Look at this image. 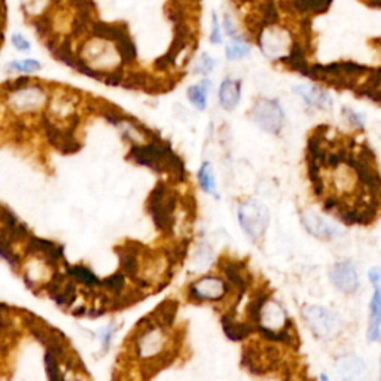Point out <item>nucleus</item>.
<instances>
[{"mask_svg":"<svg viewBox=\"0 0 381 381\" xmlns=\"http://www.w3.org/2000/svg\"><path fill=\"white\" fill-rule=\"evenodd\" d=\"M177 205V196L166 183H158L152 189L148 200V210L152 221L158 230L164 234H170L174 226V209Z\"/></svg>","mask_w":381,"mask_h":381,"instance_id":"nucleus-1","label":"nucleus"},{"mask_svg":"<svg viewBox=\"0 0 381 381\" xmlns=\"http://www.w3.org/2000/svg\"><path fill=\"white\" fill-rule=\"evenodd\" d=\"M301 316L311 334L319 338V340H332L343 329V320L335 311L316 306V304L304 306L301 310Z\"/></svg>","mask_w":381,"mask_h":381,"instance_id":"nucleus-2","label":"nucleus"},{"mask_svg":"<svg viewBox=\"0 0 381 381\" xmlns=\"http://www.w3.org/2000/svg\"><path fill=\"white\" fill-rule=\"evenodd\" d=\"M257 39L262 54L274 62H283L295 45L291 33L276 23L264 25L259 30Z\"/></svg>","mask_w":381,"mask_h":381,"instance_id":"nucleus-3","label":"nucleus"},{"mask_svg":"<svg viewBox=\"0 0 381 381\" xmlns=\"http://www.w3.org/2000/svg\"><path fill=\"white\" fill-rule=\"evenodd\" d=\"M239 221L243 231L252 241H259L265 235L270 225V211L261 201L249 198L239 207Z\"/></svg>","mask_w":381,"mask_h":381,"instance_id":"nucleus-4","label":"nucleus"},{"mask_svg":"<svg viewBox=\"0 0 381 381\" xmlns=\"http://www.w3.org/2000/svg\"><path fill=\"white\" fill-rule=\"evenodd\" d=\"M250 116L262 131L268 134H280L285 125V112L277 100L259 98L252 107Z\"/></svg>","mask_w":381,"mask_h":381,"instance_id":"nucleus-5","label":"nucleus"},{"mask_svg":"<svg viewBox=\"0 0 381 381\" xmlns=\"http://www.w3.org/2000/svg\"><path fill=\"white\" fill-rule=\"evenodd\" d=\"M231 285L216 276H205L194 282L188 289V298L194 302L221 301L230 292Z\"/></svg>","mask_w":381,"mask_h":381,"instance_id":"nucleus-6","label":"nucleus"},{"mask_svg":"<svg viewBox=\"0 0 381 381\" xmlns=\"http://www.w3.org/2000/svg\"><path fill=\"white\" fill-rule=\"evenodd\" d=\"M300 219L304 230L319 240L331 241L341 235V231L338 230L335 225L329 222L326 218L321 216L315 209H310V207L302 209L300 211Z\"/></svg>","mask_w":381,"mask_h":381,"instance_id":"nucleus-7","label":"nucleus"},{"mask_svg":"<svg viewBox=\"0 0 381 381\" xmlns=\"http://www.w3.org/2000/svg\"><path fill=\"white\" fill-rule=\"evenodd\" d=\"M145 250L146 249L140 243L135 241H127L122 248H116V255L120 258L121 271L127 278H130L139 287L149 286V282L143 280L139 276V255Z\"/></svg>","mask_w":381,"mask_h":381,"instance_id":"nucleus-8","label":"nucleus"},{"mask_svg":"<svg viewBox=\"0 0 381 381\" xmlns=\"http://www.w3.org/2000/svg\"><path fill=\"white\" fill-rule=\"evenodd\" d=\"M329 280L338 292L344 295H353L359 289L358 270L350 261L337 262L329 268Z\"/></svg>","mask_w":381,"mask_h":381,"instance_id":"nucleus-9","label":"nucleus"},{"mask_svg":"<svg viewBox=\"0 0 381 381\" xmlns=\"http://www.w3.org/2000/svg\"><path fill=\"white\" fill-rule=\"evenodd\" d=\"M218 267L224 273L226 282L230 283L231 287H234L237 292L244 293L249 289L252 277H250V273L248 271V267L244 262L222 258L221 261H219Z\"/></svg>","mask_w":381,"mask_h":381,"instance_id":"nucleus-10","label":"nucleus"},{"mask_svg":"<svg viewBox=\"0 0 381 381\" xmlns=\"http://www.w3.org/2000/svg\"><path fill=\"white\" fill-rule=\"evenodd\" d=\"M27 253L44 258V261L51 267H58L64 257L62 246H57L54 241L38 239V237H29Z\"/></svg>","mask_w":381,"mask_h":381,"instance_id":"nucleus-11","label":"nucleus"},{"mask_svg":"<svg viewBox=\"0 0 381 381\" xmlns=\"http://www.w3.org/2000/svg\"><path fill=\"white\" fill-rule=\"evenodd\" d=\"M293 92L301 97V100L311 109H320V111H329L332 107V97L329 92L317 86H296Z\"/></svg>","mask_w":381,"mask_h":381,"instance_id":"nucleus-12","label":"nucleus"},{"mask_svg":"<svg viewBox=\"0 0 381 381\" xmlns=\"http://www.w3.org/2000/svg\"><path fill=\"white\" fill-rule=\"evenodd\" d=\"M44 130L51 145H54L63 154H73V152L79 150L81 146L78 145V140L75 139L73 133L58 130L48 118H44Z\"/></svg>","mask_w":381,"mask_h":381,"instance_id":"nucleus-13","label":"nucleus"},{"mask_svg":"<svg viewBox=\"0 0 381 381\" xmlns=\"http://www.w3.org/2000/svg\"><path fill=\"white\" fill-rule=\"evenodd\" d=\"M335 371L338 377L347 381H354L363 377L367 371V365L356 354H344V356L337 358Z\"/></svg>","mask_w":381,"mask_h":381,"instance_id":"nucleus-14","label":"nucleus"},{"mask_svg":"<svg viewBox=\"0 0 381 381\" xmlns=\"http://www.w3.org/2000/svg\"><path fill=\"white\" fill-rule=\"evenodd\" d=\"M11 101L15 111H30V109L39 106L40 101H44V91L38 83H30L18 91H14Z\"/></svg>","mask_w":381,"mask_h":381,"instance_id":"nucleus-15","label":"nucleus"},{"mask_svg":"<svg viewBox=\"0 0 381 381\" xmlns=\"http://www.w3.org/2000/svg\"><path fill=\"white\" fill-rule=\"evenodd\" d=\"M222 328L225 335L233 341H243L250 334L257 332V326H253L249 321L235 320V313L226 311L222 316Z\"/></svg>","mask_w":381,"mask_h":381,"instance_id":"nucleus-16","label":"nucleus"},{"mask_svg":"<svg viewBox=\"0 0 381 381\" xmlns=\"http://www.w3.org/2000/svg\"><path fill=\"white\" fill-rule=\"evenodd\" d=\"M332 0H286V10L301 16H308L311 15H319L324 14L329 10Z\"/></svg>","mask_w":381,"mask_h":381,"instance_id":"nucleus-17","label":"nucleus"},{"mask_svg":"<svg viewBox=\"0 0 381 381\" xmlns=\"http://www.w3.org/2000/svg\"><path fill=\"white\" fill-rule=\"evenodd\" d=\"M241 82L239 79L226 78L222 81L219 88V101L225 111H234L237 105L240 103Z\"/></svg>","mask_w":381,"mask_h":381,"instance_id":"nucleus-18","label":"nucleus"},{"mask_svg":"<svg viewBox=\"0 0 381 381\" xmlns=\"http://www.w3.org/2000/svg\"><path fill=\"white\" fill-rule=\"evenodd\" d=\"M368 340L376 343L381 338V289L376 287L369 302V324H368Z\"/></svg>","mask_w":381,"mask_h":381,"instance_id":"nucleus-19","label":"nucleus"},{"mask_svg":"<svg viewBox=\"0 0 381 381\" xmlns=\"http://www.w3.org/2000/svg\"><path fill=\"white\" fill-rule=\"evenodd\" d=\"M55 3L57 0H20L21 11L31 23L44 18Z\"/></svg>","mask_w":381,"mask_h":381,"instance_id":"nucleus-20","label":"nucleus"},{"mask_svg":"<svg viewBox=\"0 0 381 381\" xmlns=\"http://www.w3.org/2000/svg\"><path fill=\"white\" fill-rule=\"evenodd\" d=\"M270 296H271V292L268 289H265V287H261V289H258L255 293L252 295L249 306L246 308V317H248L249 324H252L253 326H258L262 307H264V304L267 302Z\"/></svg>","mask_w":381,"mask_h":381,"instance_id":"nucleus-21","label":"nucleus"},{"mask_svg":"<svg viewBox=\"0 0 381 381\" xmlns=\"http://www.w3.org/2000/svg\"><path fill=\"white\" fill-rule=\"evenodd\" d=\"M177 307H179V304L174 300H166L159 304V306L155 308V311L152 313V317L157 321L158 325L161 326H166V328H170L173 325V320L176 317V313H177Z\"/></svg>","mask_w":381,"mask_h":381,"instance_id":"nucleus-22","label":"nucleus"},{"mask_svg":"<svg viewBox=\"0 0 381 381\" xmlns=\"http://www.w3.org/2000/svg\"><path fill=\"white\" fill-rule=\"evenodd\" d=\"M66 271L67 274H69V277L73 278L76 283L86 286L88 289H92V287H97L101 285V280H98L97 276L92 273L90 268L83 265H75V267L66 265Z\"/></svg>","mask_w":381,"mask_h":381,"instance_id":"nucleus-23","label":"nucleus"},{"mask_svg":"<svg viewBox=\"0 0 381 381\" xmlns=\"http://www.w3.org/2000/svg\"><path fill=\"white\" fill-rule=\"evenodd\" d=\"M250 44L244 39L243 36H237V38H231V40L228 42L225 47V55L228 60L231 62H237V60H243L250 55Z\"/></svg>","mask_w":381,"mask_h":381,"instance_id":"nucleus-24","label":"nucleus"},{"mask_svg":"<svg viewBox=\"0 0 381 381\" xmlns=\"http://www.w3.org/2000/svg\"><path fill=\"white\" fill-rule=\"evenodd\" d=\"M210 90H211V82L209 79H202L198 86H194L188 90V98L197 109L205 111L207 103V92Z\"/></svg>","mask_w":381,"mask_h":381,"instance_id":"nucleus-25","label":"nucleus"},{"mask_svg":"<svg viewBox=\"0 0 381 381\" xmlns=\"http://www.w3.org/2000/svg\"><path fill=\"white\" fill-rule=\"evenodd\" d=\"M76 296H78V293H76V282L73 280V278H70V280L67 282L62 287V289L53 296V300L60 307L69 308V307H72V304L76 301Z\"/></svg>","mask_w":381,"mask_h":381,"instance_id":"nucleus-26","label":"nucleus"},{"mask_svg":"<svg viewBox=\"0 0 381 381\" xmlns=\"http://www.w3.org/2000/svg\"><path fill=\"white\" fill-rule=\"evenodd\" d=\"M198 181L201 188L205 189L210 196L218 197L216 194V182H215V176H213V170H211L210 163H205L201 166L200 172H198Z\"/></svg>","mask_w":381,"mask_h":381,"instance_id":"nucleus-27","label":"nucleus"},{"mask_svg":"<svg viewBox=\"0 0 381 381\" xmlns=\"http://www.w3.org/2000/svg\"><path fill=\"white\" fill-rule=\"evenodd\" d=\"M100 287H103V289L112 292L114 295L122 293V291L125 289V274L122 273V271H118V273L103 278Z\"/></svg>","mask_w":381,"mask_h":381,"instance_id":"nucleus-28","label":"nucleus"},{"mask_svg":"<svg viewBox=\"0 0 381 381\" xmlns=\"http://www.w3.org/2000/svg\"><path fill=\"white\" fill-rule=\"evenodd\" d=\"M8 72H23V73H35L42 69V64L35 58H25V60H15L6 66Z\"/></svg>","mask_w":381,"mask_h":381,"instance_id":"nucleus-29","label":"nucleus"},{"mask_svg":"<svg viewBox=\"0 0 381 381\" xmlns=\"http://www.w3.org/2000/svg\"><path fill=\"white\" fill-rule=\"evenodd\" d=\"M45 368H47V374L49 380H63V376L60 372V360L55 356V354L48 350L45 352Z\"/></svg>","mask_w":381,"mask_h":381,"instance_id":"nucleus-30","label":"nucleus"},{"mask_svg":"<svg viewBox=\"0 0 381 381\" xmlns=\"http://www.w3.org/2000/svg\"><path fill=\"white\" fill-rule=\"evenodd\" d=\"M341 112H343L344 120L352 127V129L358 130V131L365 130V118H363L362 114L353 111L352 107H347V106H344L341 109Z\"/></svg>","mask_w":381,"mask_h":381,"instance_id":"nucleus-31","label":"nucleus"},{"mask_svg":"<svg viewBox=\"0 0 381 381\" xmlns=\"http://www.w3.org/2000/svg\"><path fill=\"white\" fill-rule=\"evenodd\" d=\"M215 66H216L215 58L207 53H202L198 57L196 66H194V72L200 73V75H209L211 70L215 69Z\"/></svg>","mask_w":381,"mask_h":381,"instance_id":"nucleus-32","label":"nucleus"},{"mask_svg":"<svg viewBox=\"0 0 381 381\" xmlns=\"http://www.w3.org/2000/svg\"><path fill=\"white\" fill-rule=\"evenodd\" d=\"M222 23L219 18L218 14L213 11L211 12V30H210V42L213 45H221L224 40V33H222Z\"/></svg>","mask_w":381,"mask_h":381,"instance_id":"nucleus-33","label":"nucleus"},{"mask_svg":"<svg viewBox=\"0 0 381 381\" xmlns=\"http://www.w3.org/2000/svg\"><path fill=\"white\" fill-rule=\"evenodd\" d=\"M213 259V255H211V250L207 246V244H201L200 250L197 252V257H196V262L194 264L197 265V270L201 268H206L210 265V261Z\"/></svg>","mask_w":381,"mask_h":381,"instance_id":"nucleus-34","label":"nucleus"},{"mask_svg":"<svg viewBox=\"0 0 381 381\" xmlns=\"http://www.w3.org/2000/svg\"><path fill=\"white\" fill-rule=\"evenodd\" d=\"M222 29L225 31V35L226 36H230V38H237V36H240V33H239V27H237V24L234 21V16L230 14V12H225L224 16H222Z\"/></svg>","mask_w":381,"mask_h":381,"instance_id":"nucleus-35","label":"nucleus"},{"mask_svg":"<svg viewBox=\"0 0 381 381\" xmlns=\"http://www.w3.org/2000/svg\"><path fill=\"white\" fill-rule=\"evenodd\" d=\"M11 44L16 51H20V53H27V51L31 49L29 39L25 38L23 33H14L11 36Z\"/></svg>","mask_w":381,"mask_h":381,"instance_id":"nucleus-36","label":"nucleus"},{"mask_svg":"<svg viewBox=\"0 0 381 381\" xmlns=\"http://www.w3.org/2000/svg\"><path fill=\"white\" fill-rule=\"evenodd\" d=\"M31 81L29 76H20V78H16L15 81H11V82H6L5 83V90L6 91H10V92H14V91H18L24 87H27L30 86Z\"/></svg>","mask_w":381,"mask_h":381,"instance_id":"nucleus-37","label":"nucleus"},{"mask_svg":"<svg viewBox=\"0 0 381 381\" xmlns=\"http://www.w3.org/2000/svg\"><path fill=\"white\" fill-rule=\"evenodd\" d=\"M368 278L371 285L374 287H378L381 283V268L380 267H374L368 271Z\"/></svg>","mask_w":381,"mask_h":381,"instance_id":"nucleus-38","label":"nucleus"},{"mask_svg":"<svg viewBox=\"0 0 381 381\" xmlns=\"http://www.w3.org/2000/svg\"><path fill=\"white\" fill-rule=\"evenodd\" d=\"M114 335V331H112V326H107L105 328L103 331H101L100 334V340L103 341V347H105V350L109 349V344H111V338Z\"/></svg>","mask_w":381,"mask_h":381,"instance_id":"nucleus-39","label":"nucleus"},{"mask_svg":"<svg viewBox=\"0 0 381 381\" xmlns=\"http://www.w3.org/2000/svg\"><path fill=\"white\" fill-rule=\"evenodd\" d=\"M115 3H116V6L124 8V10H130V8L135 6L137 0H115Z\"/></svg>","mask_w":381,"mask_h":381,"instance_id":"nucleus-40","label":"nucleus"},{"mask_svg":"<svg viewBox=\"0 0 381 381\" xmlns=\"http://www.w3.org/2000/svg\"><path fill=\"white\" fill-rule=\"evenodd\" d=\"M368 8H374V10H380L381 8V0H362Z\"/></svg>","mask_w":381,"mask_h":381,"instance_id":"nucleus-41","label":"nucleus"},{"mask_svg":"<svg viewBox=\"0 0 381 381\" xmlns=\"http://www.w3.org/2000/svg\"><path fill=\"white\" fill-rule=\"evenodd\" d=\"M380 378H381V358H380Z\"/></svg>","mask_w":381,"mask_h":381,"instance_id":"nucleus-42","label":"nucleus"},{"mask_svg":"<svg viewBox=\"0 0 381 381\" xmlns=\"http://www.w3.org/2000/svg\"><path fill=\"white\" fill-rule=\"evenodd\" d=\"M240 2H249V0H240Z\"/></svg>","mask_w":381,"mask_h":381,"instance_id":"nucleus-43","label":"nucleus"}]
</instances>
